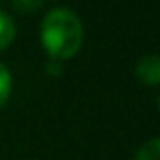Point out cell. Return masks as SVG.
<instances>
[{
    "label": "cell",
    "mask_w": 160,
    "mask_h": 160,
    "mask_svg": "<svg viewBox=\"0 0 160 160\" xmlns=\"http://www.w3.org/2000/svg\"><path fill=\"white\" fill-rule=\"evenodd\" d=\"M41 43L53 59H67L75 55L83 43L81 18L71 8H51L41 22Z\"/></svg>",
    "instance_id": "obj_1"
},
{
    "label": "cell",
    "mask_w": 160,
    "mask_h": 160,
    "mask_svg": "<svg viewBox=\"0 0 160 160\" xmlns=\"http://www.w3.org/2000/svg\"><path fill=\"white\" fill-rule=\"evenodd\" d=\"M136 77L144 85H158L160 83V55L146 53L136 63Z\"/></svg>",
    "instance_id": "obj_2"
},
{
    "label": "cell",
    "mask_w": 160,
    "mask_h": 160,
    "mask_svg": "<svg viewBox=\"0 0 160 160\" xmlns=\"http://www.w3.org/2000/svg\"><path fill=\"white\" fill-rule=\"evenodd\" d=\"M16 35V24L10 18V14H6L4 10H0V49L8 47L12 43Z\"/></svg>",
    "instance_id": "obj_3"
},
{
    "label": "cell",
    "mask_w": 160,
    "mask_h": 160,
    "mask_svg": "<svg viewBox=\"0 0 160 160\" xmlns=\"http://www.w3.org/2000/svg\"><path fill=\"white\" fill-rule=\"evenodd\" d=\"M136 160H160V138L148 140L136 154Z\"/></svg>",
    "instance_id": "obj_4"
},
{
    "label": "cell",
    "mask_w": 160,
    "mask_h": 160,
    "mask_svg": "<svg viewBox=\"0 0 160 160\" xmlns=\"http://www.w3.org/2000/svg\"><path fill=\"white\" fill-rule=\"evenodd\" d=\"M12 91V77H10V71L4 63H0V108L6 103L8 95Z\"/></svg>",
    "instance_id": "obj_5"
},
{
    "label": "cell",
    "mask_w": 160,
    "mask_h": 160,
    "mask_svg": "<svg viewBox=\"0 0 160 160\" xmlns=\"http://www.w3.org/2000/svg\"><path fill=\"white\" fill-rule=\"evenodd\" d=\"M43 2L45 0H12V6L16 8L18 12H35V10H39L41 6H43Z\"/></svg>",
    "instance_id": "obj_6"
},
{
    "label": "cell",
    "mask_w": 160,
    "mask_h": 160,
    "mask_svg": "<svg viewBox=\"0 0 160 160\" xmlns=\"http://www.w3.org/2000/svg\"><path fill=\"white\" fill-rule=\"evenodd\" d=\"M158 108H160V95H158Z\"/></svg>",
    "instance_id": "obj_7"
}]
</instances>
